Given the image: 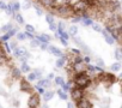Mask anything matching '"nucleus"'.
Returning <instances> with one entry per match:
<instances>
[{
    "label": "nucleus",
    "instance_id": "nucleus-1",
    "mask_svg": "<svg viewBox=\"0 0 122 108\" xmlns=\"http://www.w3.org/2000/svg\"><path fill=\"white\" fill-rule=\"evenodd\" d=\"M92 83V79L91 77L86 73V71H83V72H77L74 75V84L77 88L79 89H86L91 85Z\"/></svg>",
    "mask_w": 122,
    "mask_h": 108
},
{
    "label": "nucleus",
    "instance_id": "nucleus-2",
    "mask_svg": "<svg viewBox=\"0 0 122 108\" xmlns=\"http://www.w3.org/2000/svg\"><path fill=\"white\" fill-rule=\"evenodd\" d=\"M56 12H57L59 16L64 17V18H68V17H73V16H74V12H73V10H72V6H71V5H67V4H64V5L57 6Z\"/></svg>",
    "mask_w": 122,
    "mask_h": 108
},
{
    "label": "nucleus",
    "instance_id": "nucleus-3",
    "mask_svg": "<svg viewBox=\"0 0 122 108\" xmlns=\"http://www.w3.org/2000/svg\"><path fill=\"white\" fill-rule=\"evenodd\" d=\"M87 5H86V1L85 0H78L77 3H74L73 5H72V10H73V12H74V15H78V16H80L83 12H85V11H87Z\"/></svg>",
    "mask_w": 122,
    "mask_h": 108
},
{
    "label": "nucleus",
    "instance_id": "nucleus-4",
    "mask_svg": "<svg viewBox=\"0 0 122 108\" xmlns=\"http://www.w3.org/2000/svg\"><path fill=\"white\" fill-rule=\"evenodd\" d=\"M40 102H41V97H40V94L35 92L32 94L29 100H28V107L29 108H37L40 106Z\"/></svg>",
    "mask_w": 122,
    "mask_h": 108
},
{
    "label": "nucleus",
    "instance_id": "nucleus-5",
    "mask_svg": "<svg viewBox=\"0 0 122 108\" xmlns=\"http://www.w3.org/2000/svg\"><path fill=\"white\" fill-rule=\"evenodd\" d=\"M71 97L74 102H78L79 100H81L84 97V91L83 89H79V88H74V89H71Z\"/></svg>",
    "mask_w": 122,
    "mask_h": 108
},
{
    "label": "nucleus",
    "instance_id": "nucleus-6",
    "mask_svg": "<svg viewBox=\"0 0 122 108\" xmlns=\"http://www.w3.org/2000/svg\"><path fill=\"white\" fill-rule=\"evenodd\" d=\"M19 88H20V90L24 91V92H30V91H32V85H31L30 82H29L28 79H25V78L20 79Z\"/></svg>",
    "mask_w": 122,
    "mask_h": 108
},
{
    "label": "nucleus",
    "instance_id": "nucleus-7",
    "mask_svg": "<svg viewBox=\"0 0 122 108\" xmlns=\"http://www.w3.org/2000/svg\"><path fill=\"white\" fill-rule=\"evenodd\" d=\"M73 71L77 73V72H83V71H86V64L85 63H78V64H71Z\"/></svg>",
    "mask_w": 122,
    "mask_h": 108
},
{
    "label": "nucleus",
    "instance_id": "nucleus-8",
    "mask_svg": "<svg viewBox=\"0 0 122 108\" xmlns=\"http://www.w3.org/2000/svg\"><path fill=\"white\" fill-rule=\"evenodd\" d=\"M53 55H55V57H61V55H64V53H62V50H61L60 48H57V47H55V46H51V44H49L48 46V48H47Z\"/></svg>",
    "mask_w": 122,
    "mask_h": 108
},
{
    "label": "nucleus",
    "instance_id": "nucleus-9",
    "mask_svg": "<svg viewBox=\"0 0 122 108\" xmlns=\"http://www.w3.org/2000/svg\"><path fill=\"white\" fill-rule=\"evenodd\" d=\"M40 3L42 6H44L47 9H51L57 5V0H40Z\"/></svg>",
    "mask_w": 122,
    "mask_h": 108
},
{
    "label": "nucleus",
    "instance_id": "nucleus-10",
    "mask_svg": "<svg viewBox=\"0 0 122 108\" xmlns=\"http://www.w3.org/2000/svg\"><path fill=\"white\" fill-rule=\"evenodd\" d=\"M66 60H67V57L65 55V54H64V55H61V57H59V59L55 63V66L57 69H62L65 66V64H66Z\"/></svg>",
    "mask_w": 122,
    "mask_h": 108
},
{
    "label": "nucleus",
    "instance_id": "nucleus-11",
    "mask_svg": "<svg viewBox=\"0 0 122 108\" xmlns=\"http://www.w3.org/2000/svg\"><path fill=\"white\" fill-rule=\"evenodd\" d=\"M37 85L41 86V88H43V89H44V88L47 89V88H49V86L51 85V84H50V79H48V78H46V79H44V78H41V79H38Z\"/></svg>",
    "mask_w": 122,
    "mask_h": 108
},
{
    "label": "nucleus",
    "instance_id": "nucleus-12",
    "mask_svg": "<svg viewBox=\"0 0 122 108\" xmlns=\"http://www.w3.org/2000/svg\"><path fill=\"white\" fill-rule=\"evenodd\" d=\"M25 52H26V49H25L24 47H17V48L13 49V54H15V57H16V58H20V57H23Z\"/></svg>",
    "mask_w": 122,
    "mask_h": 108
},
{
    "label": "nucleus",
    "instance_id": "nucleus-13",
    "mask_svg": "<svg viewBox=\"0 0 122 108\" xmlns=\"http://www.w3.org/2000/svg\"><path fill=\"white\" fill-rule=\"evenodd\" d=\"M40 42H43V43H49L50 40H51V36H49L48 34H41L36 37Z\"/></svg>",
    "mask_w": 122,
    "mask_h": 108
},
{
    "label": "nucleus",
    "instance_id": "nucleus-14",
    "mask_svg": "<svg viewBox=\"0 0 122 108\" xmlns=\"http://www.w3.org/2000/svg\"><path fill=\"white\" fill-rule=\"evenodd\" d=\"M11 76H12V78H15V79H19V78L22 77V71H20V69H18V67H12V69H11Z\"/></svg>",
    "mask_w": 122,
    "mask_h": 108
},
{
    "label": "nucleus",
    "instance_id": "nucleus-15",
    "mask_svg": "<svg viewBox=\"0 0 122 108\" xmlns=\"http://www.w3.org/2000/svg\"><path fill=\"white\" fill-rule=\"evenodd\" d=\"M54 91H44L43 92V98H44V101L46 102H49L53 97H54Z\"/></svg>",
    "mask_w": 122,
    "mask_h": 108
},
{
    "label": "nucleus",
    "instance_id": "nucleus-16",
    "mask_svg": "<svg viewBox=\"0 0 122 108\" xmlns=\"http://www.w3.org/2000/svg\"><path fill=\"white\" fill-rule=\"evenodd\" d=\"M20 71H22V73H28V72H30L31 71V67L28 65V63L25 61V63H22V65H20Z\"/></svg>",
    "mask_w": 122,
    "mask_h": 108
},
{
    "label": "nucleus",
    "instance_id": "nucleus-17",
    "mask_svg": "<svg viewBox=\"0 0 122 108\" xmlns=\"http://www.w3.org/2000/svg\"><path fill=\"white\" fill-rule=\"evenodd\" d=\"M72 83H73V81H70V82H67V83H64L62 85H61V90H64L65 92H68V91L71 90Z\"/></svg>",
    "mask_w": 122,
    "mask_h": 108
},
{
    "label": "nucleus",
    "instance_id": "nucleus-18",
    "mask_svg": "<svg viewBox=\"0 0 122 108\" xmlns=\"http://www.w3.org/2000/svg\"><path fill=\"white\" fill-rule=\"evenodd\" d=\"M67 32H68L70 36H77V34H78V27H76V25L70 27V29H68Z\"/></svg>",
    "mask_w": 122,
    "mask_h": 108
},
{
    "label": "nucleus",
    "instance_id": "nucleus-19",
    "mask_svg": "<svg viewBox=\"0 0 122 108\" xmlns=\"http://www.w3.org/2000/svg\"><path fill=\"white\" fill-rule=\"evenodd\" d=\"M110 69H111L112 72H118V71L121 70V61H116V63H114V64L110 66Z\"/></svg>",
    "mask_w": 122,
    "mask_h": 108
},
{
    "label": "nucleus",
    "instance_id": "nucleus-20",
    "mask_svg": "<svg viewBox=\"0 0 122 108\" xmlns=\"http://www.w3.org/2000/svg\"><path fill=\"white\" fill-rule=\"evenodd\" d=\"M54 83H55V85H59V86H61L64 83H65V79L62 78V77H60V76H57V77H54Z\"/></svg>",
    "mask_w": 122,
    "mask_h": 108
},
{
    "label": "nucleus",
    "instance_id": "nucleus-21",
    "mask_svg": "<svg viewBox=\"0 0 122 108\" xmlns=\"http://www.w3.org/2000/svg\"><path fill=\"white\" fill-rule=\"evenodd\" d=\"M0 59H3V60H6L7 59V53L3 48V44L1 43H0Z\"/></svg>",
    "mask_w": 122,
    "mask_h": 108
},
{
    "label": "nucleus",
    "instance_id": "nucleus-22",
    "mask_svg": "<svg viewBox=\"0 0 122 108\" xmlns=\"http://www.w3.org/2000/svg\"><path fill=\"white\" fill-rule=\"evenodd\" d=\"M56 94L59 95V97H60L61 100H67V98H68L67 92H65L64 90H61V89H60V90H57V91H56Z\"/></svg>",
    "mask_w": 122,
    "mask_h": 108
},
{
    "label": "nucleus",
    "instance_id": "nucleus-23",
    "mask_svg": "<svg viewBox=\"0 0 122 108\" xmlns=\"http://www.w3.org/2000/svg\"><path fill=\"white\" fill-rule=\"evenodd\" d=\"M15 19H16V22H17L18 24H23V23H24L23 16H22L19 12H16V13H15Z\"/></svg>",
    "mask_w": 122,
    "mask_h": 108
},
{
    "label": "nucleus",
    "instance_id": "nucleus-24",
    "mask_svg": "<svg viewBox=\"0 0 122 108\" xmlns=\"http://www.w3.org/2000/svg\"><path fill=\"white\" fill-rule=\"evenodd\" d=\"M115 58L117 61H121L122 60V52H121V48H116L115 50Z\"/></svg>",
    "mask_w": 122,
    "mask_h": 108
},
{
    "label": "nucleus",
    "instance_id": "nucleus-25",
    "mask_svg": "<svg viewBox=\"0 0 122 108\" xmlns=\"http://www.w3.org/2000/svg\"><path fill=\"white\" fill-rule=\"evenodd\" d=\"M11 6H12V10H13V12H18L19 10H20V4L18 3V1H15V3H11Z\"/></svg>",
    "mask_w": 122,
    "mask_h": 108
},
{
    "label": "nucleus",
    "instance_id": "nucleus-26",
    "mask_svg": "<svg viewBox=\"0 0 122 108\" xmlns=\"http://www.w3.org/2000/svg\"><path fill=\"white\" fill-rule=\"evenodd\" d=\"M80 22H81V23H83L85 27H91V24L93 23V21H92L90 17H89V18H84V19H81Z\"/></svg>",
    "mask_w": 122,
    "mask_h": 108
},
{
    "label": "nucleus",
    "instance_id": "nucleus-27",
    "mask_svg": "<svg viewBox=\"0 0 122 108\" xmlns=\"http://www.w3.org/2000/svg\"><path fill=\"white\" fill-rule=\"evenodd\" d=\"M40 41L37 40V38H32L31 41H30V47L31 48H37V47H40Z\"/></svg>",
    "mask_w": 122,
    "mask_h": 108
},
{
    "label": "nucleus",
    "instance_id": "nucleus-28",
    "mask_svg": "<svg viewBox=\"0 0 122 108\" xmlns=\"http://www.w3.org/2000/svg\"><path fill=\"white\" fill-rule=\"evenodd\" d=\"M3 48H4V49H5V52H6V53H7V54H10V53H11V52H12V49H11V47H10V43H9V42H7V41H6V42H4V43H3Z\"/></svg>",
    "mask_w": 122,
    "mask_h": 108
},
{
    "label": "nucleus",
    "instance_id": "nucleus-29",
    "mask_svg": "<svg viewBox=\"0 0 122 108\" xmlns=\"http://www.w3.org/2000/svg\"><path fill=\"white\" fill-rule=\"evenodd\" d=\"M5 12L9 15V16H12L15 12H13V10H12V6H11V4H7L6 5V7H5Z\"/></svg>",
    "mask_w": 122,
    "mask_h": 108
},
{
    "label": "nucleus",
    "instance_id": "nucleus-30",
    "mask_svg": "<svg viewBox=\"0 0 122 108\" xmlns=\"http://www.w3.org/2000/svg\"><path fill=\"white\" fill-rule=\"evenodd\" d=\"M104 38H105V42H107V43H108L109 46H112V44H114V43L116 42V41H115V40H114V38H112V37L110 36V35H108V36H105Z\"/></svg>",
    "mask_w": 122,
    "mask_h": 108
},
{
    "label": "nucleus",
    "instance_id": "nucleus-31",
    "mask_svg": "<svg viewBox=\"0 0 122 108\" xmlns=\"http://www.w3.org/2000/svg\"><path fill=\"white\" fill-rule=\"evenodd\" d=\"M13 28V25L11 24V23H9V24H6V25H4L1 29H0V30H1V31H4V32H7V31H10L11 29Z\"/></svg>",
    "mask_w": 122,
    "mask_h": 108
},
{
    "label": "nucleus",
    "instance_id": "nucleus-32",
    "mask_svg": "<svg viewBox=\"0 0 122 108\" xmlns=\"http://www.w3.org/2000/svg\"><path fill=\"white\" fill-rule=\"evenodd\" d=\"M78 63H83V58L80 55H74V58L72 59L71 64H78Z\"/></svg>",
    "mask_w": 122,
    "mask_h": 108
},
{
    "label": "nucleus",
    "instance_id": "nucleus-33",
    "mask_svg": "<svg viewBox=\"0 0 122 108\" xmlns=\"http://www.w3.org/2000/svg\"><path fill=\"white\" fill-rule=\"evenodd\" d=\"M46 22H47L48 24H51V23L55 22V18L53 17V15H47V16H46Z\"/></svg>",
    "mask_w": 122,
    "mask_h": 108
},
{
    "label": "nucleus",
    "instance_id": "nucleus-34",
    "mask_svg": "<svg viewBox=\"0 0 122 108\" xmlns=\"http://www.w3.org/2000/svg\"><path fill=\"white\" fill-rule=\"evenodd\" d=\"M91 27H92V29H93L95 31H97V32H101V30L103 29V28H102L99 24H97V23H92Z\"/></svg>",
    "mask_w": 122,
    "mask_h": 108
},
{
    "label": "nucleus",
    "instance_id": "nucleus-35",
    "mask_svg": "<svg viewBox=\"0 0 122 108\" xmlns=\"http://www.w3.org/2000/svg\"><path fill=\"white\" fill-rule=\"evenodd\" d=\"M34 73H35V77H36V79H41V78H42V70L35 69V70H34Z\"/></svg>",
    "mask_w": 122,
    "mask_h": 108
},
{
    "label": "nucleus",
    "instance_id": "nucleus-36",
    "mask_svg": "<svg viewBox=\"0 0 122 108\" xmlns=\"http://www.w3.org/2000/svg\"><path fill=\"white\" fill-rule=\"evenodd\" d=\"M25 31L34 34V32H35V28H34L31 24H25Z\"/></svg>",
    "mask_w": 122,
    "mask_h": 108
},
{
    "label": "nucleus",
    "instance_id": "nucleus-37",
    "mask_svg": "<svg viewBox=\"0 0 122 108\" xmlns=\"http://www.w3.org/2000/svg\"><path fill=\"white\" fill-rule=\"evenodd\" d=\"M16 35H17V36H16V37H17V41H24V40L26 38L24 32H17Z\"/></svg>",
    "mask_w": 122,
    "mask_h": 108
},
{
    "label": "nucleus",
    "instance_id": "nucleus-38",
    "mask_svg": "<svg viewBox=\"0 0 122 108\" xmlns=\"http://www.w3.org/2000/svg\"><path fill=\"white\" fill-rule=\"evenodd\" d=\"M11 38V36H10V34L9 32H4V35L1 36V37H0V40H1L3 42H6V41H9Z\"/></svg>",
    "mask_w": 122,
    "mask_h": 108
},
{
    "label": "nucleus",
    "instance_id": "nucleus-39",
    "mask_svg": "<svg viewBox=\"0 0 122 108\" xmlns=\"http://www.w3.org/2000/svg\"><path fill=\"white\" fill-rule=\"evenodd\" d=\"M81 21V18H80V16H78V15H74L73 17H72V19H71V22L73 23V24H76V23H79Z\"/></svg>",
    "mask_w": 122,
    "mask_h": 108
},
{
    "label": "nucleus",
    "instance_id": "nucleus-40",
    "mask_svg": "<svg viewBox=\"0 0 122 108\" xmlns=\"http://www.w3.org/2000/svg\"><path fill=\"white\" fill-rule=\"evenodd\" d=\"M28 81L29 82H34V81H36V77H35V73L34 72H28Z\"/></svg>",
    "mask_w": 122,
    "mask_h": 108
},
{
    "label": "nucleus",
    "instance_id": "nucleus-41",
    "mask_svg": "<svg viewBox=\"0 0 122 108\" xmlns=\"http://www.w3.org/2000/svg\"><path fill=\"white\" fill-rule=\"evenodd\" d=\"M60 37H62V38H65V40H68L71 36L68 35V32H67V31H65V30H64L62 32H60Z\"/></svg>",
    "mask_w": 122,
    "mask_h": 108
},
{
    "label": "nucleus",
    "instance_id": "nucleus-42",
    "mask_svg": "<svg viewBox=\"0 0 122 108\" xmlns=\"http://www.w3.org/2000/svg\"><path fill=\"white\" fill-rule=\"evenodd\" d=\"M96 64H97V66H99V67H103V69H104V61H103L101 58H97V59H96Z\"/></svg>",
    "mask_w": 122,
    "mask_h": 108
},
{
    "label": "nucleus",
    "instance_id": "nucleus-43",
    "mask_svg": "<svg viewBox=\"0 0 122 108\" xmlns=\"http://www.w3.org/2000/svg\"><path fill=\"white\" fill-rule=\"evenodd\" d=\"M71 53H72V54H76V55H80L81 50L78 49V48H71Z\"/></svg>",
    "mask_w": 122,
    "mask_h": 108
},
{
    "label": "nucleus",
    "instance_id": "nucleus-44",
    "mask_svg": "<svg viewBox=\"0 0 122 108\" xmlns=\"http://www.w3.org/2000/svg\"><path fill=\"white\" fill-rule=\"evenodd\" d=\"M49 29L51 30V31H56V29H57V24L54 22V23H51V24H49Z\"/></svg>",
    "mask_w": 122,
    "mask_h": 108
},
{
    "label": "nucleus",
    "instance_id": "nucleus-45",
    "mask_svg": "<svg viewBox=\"0 0 122 108\" xmlns=\"http://www.w3.org/2000/svg\"><path fill=\"white\" fill-rule=\"evenodd\" d=\"M34 7H35V10H36V12H37V15H38V16H42V15H43L42 10H41V9H40V7H38V6L36 5V4L34 5Z\"/></svg>",
    "mask_w": 122,
    "mask_h": 108
},
{
    "label": "nucleus",
    "instance_id": "nucleus-46",
    "mask_svg": "<svg viewBox=\"0 0 122 108\" xmlns=\"http://www.w3.org/2000/svg\"><path fill=\"white\" fill-rule=\"evenodd\" d=\"M24 34H25V37H26V38H30V40H32V38H35V36H34V34H31V32H28V31H24Z\"/></svg>",
    "mask_w": 122,
    "mask_h": 108
},
{
    "label": "nucleus",
    "instance_id": "nucleus-47",
    "mask_svg": "<svg viewBox=\"0 0 122 108\" xmlns=\"http://www.w3.org/2000/svg\"><path fill=\"white\" fill-rule=\"evenodd\" d=\"M90 61H91V58H90L89 55H85V57L83 58V63H85V64H90Z\"/></svg>",
    "mask_w": 122,
    "mask_h": 108
},
{
    "label": "nucleus",
    "instance_id": "nucleus-48",
    "mask_svg": "<svg viewBox=\"0 0 122 108\" xmlns=\"http://www.w3.org/2000/svg\"><path fill=\"white\" fill-rule=\"evenodd\" d=\"M59 40H60V42L62 43L65 47H67V46H68V42H67V40H65V38H62V37H59Z\"/></svg>",
    "mask_w": 122,
    "mask_h": 108
},
{
    "label": "nucleus",
    "instance_id": "nucleus-49",
    "mask_svg": "<svg viewBox=\"0 0 122 108\" xmlns=\"http://www.w3.org/2000/svg\"><path fill=\"white\" fill-rule=\"evenodd\" d=\"M48 46H49V43H43V42L40 43V47H41V49H43V50H46V49L48 48Z\"/></svg>",
    "mask_w": 122,
    "mask_h": 108
},
{
    "label": "nucleus",
    "instance_id": "nucleus-50",
    "mask_svg": "<svg viewBox=\"0 0 122 108\" xmlns=\"http://www.w3.org/2000/svg\"><path fill=\"white\" fill-rule=\"evenodd\" d=\"M35 89L38 91V94H43V92L46 91V89H43V88H41V86H38V85H36V86H35Z\"/></svg>",
    "mask_w": 122,
    "mask_h": 108
},
{
    "label": "nucleus",
    "instance_id": "nucleus-51",
    "mask_svg": "<svg viewBox=\"0 0 122 108\" xmlns=\"http://www.w3.org/2000/svg\"><path fill=\"white\" fill-rule=\"evenodd\" d=\"M30 6H31V3H29V1H26L23 6H20V7H23L24 10H28V9H30Z\"/></svg>",
    "mask_w": 122,
    "mask_h": 108
},
{
    "label": "nucleus",
    "instance_id": "nucleus-52",
    "mask_svg": "<svg viewBox=\"0 0 122 108\" xmlns=\"http://www.w3.org/2000/svg\"><path fill=\"white\" fill-rule=\"evenodd\" d=\"M5 7H6L5 1H4V0H0V9H1V10H5Z\"/></svg>",
    "mask_w": 122,
    "mask_h": 108
},
{
    "label": "nucleus",
    "instance_id": "nucleus-53",
    "mask_svg": "<svg viewBox=\"0 0 122 108\" xmlns=\"http://www.w3.org/2000/svg\"><path fill=\"white\" fill-rule=\"evenodd\" d=\"M10 47H11V49H15V48H17V42H16V41L11 42V43H10Z\"/></svg>",
    "mask_w": 122,
    "mask_h": 108
},
{
    "label": "nucleus",
    "instance_id": "nucleus-54",
    "mask_svg": "<svg viewBox=\"0 0 122 108\" xmlns=\"http://www.w3.org/2000/svg\"><path fill=\"white\" fill-rule=\"evenodd\" d=\"M101 34H102V35H103V36H104V37H105V36H108V35H109V32H108V31H107V30H105V29H102V30H101Z\"/></svg>",
    "mask_w": 122,
    "mask_h": 108
},
{
    "label": "nucleus",
    "instance_id": "nucleus-55",
    "mask_svg": "<svg viewBox=\"0 0 122 108\" xmlns=\"http://www.w3.org/2000/svg\"><path fill=\"white\" fill-rule=\"evenodd\" d=\"M67 108H74V103L73 102H67Z\"/></svg>",
    "mask_w": 122,
    "mask_h": 108
},
{
    "label": "nucleus",
    "instance_id": "nucleus-56",
    "mask_svg": "<svg viewBox=\"0 0 122 108\" xmlns=\"http://www.w3.org/2000/svg\"><path fill=\"white\" fill-rule=\"evenodd\" d=\"M54 78V73H49L48 75V79H53Z\"/></svg>",
    "mask_w": 122,
    "mask_h": 108
},
{
    "label": "nucleus",
    "instance_id": "nucleus-57",
    "mask_svg": "<svg viewBox=\"0 0 122 108\" xmlns=\"http://www.w3.org/2000/svg\"><path fill=\"white\" fill-rule=\"evenodd\" d=\"M43 108H49V107H48V104H44V106H43Z\"/></svg>",
    "mask_w": 122,
    "mask_h": 108
},
{
    "label": "nucleus",
    "instance_id": "nucleus-58",
    "mask_svg": "<svg viewBox=\"0 0 122 108\" xmlns=\"http://www.w3.org/2000/svg\"><path fill=\"white\" fill-rule=\"evenodd\" d=\"M89 108H92V107H89Z\"/></svg>",
    "mask_w": 122,
    "mask_h": 108
},
{
    "label": "nucleus",
    "instance_id": "nucleus-59",
    "mask_svg": "<svg viewBox=\"0 0 122 108\" xmlns=\"http://www.w3.org/2000/svg\"><path fill=\"white\" fill-rule=\"evenodd\" d=\"M25 1H26V0H25Z\"/></svg>",
    "mask_w": 122,
    "mask_h": 108
},
{
    "label": "nucleus",
    "instance_id": "nucleus-60",
    "mask_svg": "<svg viewBox=\"0 0 122 108\" xmlns=\"http://www.w3.org/2000/svg\"><path fill=\"white\" fill-rule=\"evenodd\" d=\"M0 108H1V107H0Z\"/></svg>",
    "mask_w": 122,
    "mask_h": 108
}]
</instances>
